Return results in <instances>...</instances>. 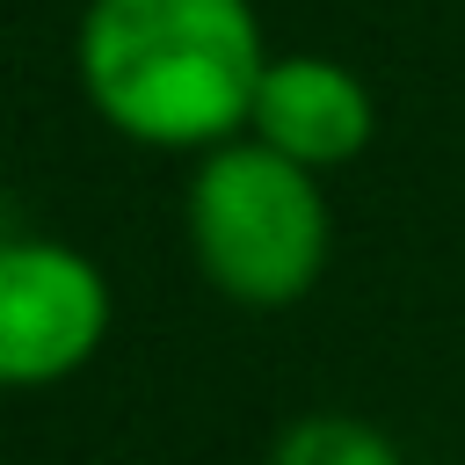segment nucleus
Here are the masks:
<instances>
[{
  "mask_svg": "<svg viewBox=\"0 0 465 465\" xmlns=\"http://www.w3.org/2000/svg\"><path fill=\"white\" fill-rule=\"evenodd\" d=\"M269 44L254 0H87V109L153 153H211L247 131Z\"/></svg>",
  "mask_w": 465,
  "mask_h": 465,
  "instance_id": "1",
  "label": "nucleus"
},
{
  "mask_svg": "<svg viewBox=\"0 0 465 465\" xmlns=\"http://www.w3.org/2000/svg\"><path fill=\"white\" fill-rule=\"evenodd\" d=\"M182 225H189V254H196L203 283L254 312L298 305L320 283L327 247H334L320 174L247 131L196 153Z\"/></svg>",
  "mask_w": 465,
  "mask_h": 465,
  "instance_id": "2",
  "label": "nucleus"
},
{
  "mask_svg": "<svg viewBox=\"0 0 465 465\" xmlns=\"http://www.w3.org/2000/svg\"><path fill=\"white\" fill-rule=\"evenodd\" d=\"M109 276L65 240H0V392H44L109 341Z\"/></svg>",
  "mask_w": 465,
  "mask_h": 465,
  "instance_id": "3",
  "label": "nucleus"
},
{
  "mask_svg": "<svg viewBox=\"0 0 465 465\" xmlns=\"http://www.w3.org/2000/svg\"><path fill=\"white\" fill-rule=\"evenodd\" d=\"M371 131H378L371 87L341 58L291 51V58L262 65V87H254V109H247V138H262L283 160L327 174V167H349L371 145Z\"/></svg>",
  "mask_w": 465,
  "mask_h": 465,
  "instance_id": "4",
  "label": "nucleus"
},
{
  "mask_svg": "<svg viewBox=\"0 0 465 465\" xmlns=\"http://www.w3.org/2000/svg\"><path fill=\"white\" fill-rule=\"evenodd\" d=\"M269 465H407V450L363 414H305L269 443Z\"/></svg>",
  "mask_w": 465,
  "mask_h": 465,
  "instance_id": "5",
  "label": "nucleus"
}]
</instances>
